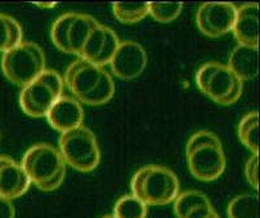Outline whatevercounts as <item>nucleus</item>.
Here are the masks:
<instances>
[{"mask_svg":"<svg viewBox=\"0 0 260 218\" xmlns=\"http://www.w3.org/2000/svg\"><path fill=\"white\" fill-rule=\"evenodd\" d=\"M210 205V200L205 194L197 190H188L177 196L174 200V212L178 218H187L194 210Z\"/></svg>","mask_w":260,"mask_h":218,"instance_id":"nucleus-17","label":"nucleus"},{"mask_svg":"<svg viewBox=\"0 0 260 218\" xmlns=\"http://www.w3.org/2000/svg\"><path fill=\"white\" fill-rule=\"evenodd\" d=\"M257 175H259V155L252 154L247 160L246 166H245V176H246V180L255 190H259Z\"/></svg>","mask_w":260,"mask_h":218,"instance_id":"nucleus-24","label":"nucleus"},{"mask_svg":"<svg viewBox=\"0 0 260 218\" xmlns=\"http://www.w3.org/2000/svg\"><path fill=\"white\" fill-rule=\"evenodd\" d=\"M228 67L242 82L254 80L259 73L257 48L238 44L231 54Z\"/></svg>","mask_w":260,"mask_h":218,"instance_id":"nucleus-16","label":"nucleus"},{"mask_svg":"<svg viewBox=\"0 0 260 218\" xmlns=\"http://www.w3.org/2000/svg\"><path fill=\"white\" fill-rule=\"evenodd\" d=\"M119 44L120 40L116 33L110 27L100 23L89 33L80 53V58L95 66L103 67L105 64L110 63L119 48Z\"/></svg>","mask_w":260,"mask_h":218,"instance_id":"nucleus-11","label":"nucleus"},{"mask_svg":"<svg viewBox=\"0 0 260 218\" xmlns=\"http://www.w3.org/2000/svg\"><path fill=\"white\" fill-rule=\"evenodd\" d=\"M228 218H259V198L254 194H241L231 200Z\"/></svg>","mask_w":260,"mask_h":218,"instance_id":"nucleus-18","label":"nucleus"},{"mask_svg":"<svg viewBox=\"0 0 260 218\" xmlns=\"http://www.w3.org/2000/svg\"><path fill=\"white\" fill-rule=\"evenodd\" d=\"M103 218H116V217H115V215L112 214V215H105V217H103Z\"/></svg>","mask_w":260,"mask_h":218,"instance_id":"nucleus-28","label":"nucleus"},{"mask_svg":"<svg viewBox=\"0 0 260 218\" xmlns=\"http://www.w3.org/2000/svg\"><path fill=\"white\" fill-rule=\"evenodd\" d=\"M232 31L240 45L259 47V4L246 3L237 8Z\"/></svg>","mask_w":260,"mask_h":218,"instance_id":"nucleus-15","label":"nucleus"},{"mask_svg":"<svg viewBox=\"0 0 260 218\" xmlns=\"http://www.w3.org/2000/svg\"><path fill=\"white\" fill-rule=\"evenodd\" d=\"M64 81L76 100L88 105H102L115 94V83L103 67L78 59L66 69Z\"/></svg>","mask_w":260,"mask_h":218,"instance_id":"nucleus-1","label":"nucleus"},{"mask_svg":"<svg viewBox=\"0 0 260 218\" xmlns=\"http://www.w3.org/2000/svg\"><path fill=\"white\" fill-rule=\"evenodd\" d=\"M237 7L232 3H205L197 11L200 31L209 37H219L232 31Z\"/></svg>","mask_w":260,"mask_h":218,"instance_id":"nucleus-10","label":"nucleus"},{"mask_svg":"<svg viewBox=\"0 0 260 218\" xmlns=\"http://www.w3.org/2000/svg\"><path fill=\"white\" fill-rule=\"evenodd\" d=\"M59 153L66 164L80 172H91L100 166L101 149L97 139L85 126L61 134Z\"/></svg>","mask_w":260,"mask_h":218,"instance_id":"nucleus-7","label":"nucleus"},{"mask_svg":"<svg viewBox=\"0 0 260 218\" xmlns=\"http://www.w3.org/2000/svg\"><path fill=\"white\" fill-rule=\"evenodd\" d=\"M16 209L11 200L0 198V218H14Z\"/></svg>","mask_w":260,"mask_h":218,"instance_id":"nucleus-25","label":"nucleus"},{"mask_svg":"<svg viewBox=\"0 0 260 218\" xmlns=\"http://www.w3.org/2000/svg\"><path fill=\"white\" fill-rule=\"evenodd\" d=\"M63 94V80L54 69H45L38 78L22 89L20 104L27 116L47 117L48 112Z\"/></svg>","mask_w":260,"mask_h":218,"instance_id":"nucleus-8","label":"nucleus"},{"mask_svg":"<svg viewBox=\"0 0 260 218\" xmlns=\"http://www.w3.org/2000/svg\"><path fill=\"white\" fill-rule=\"evenodd\" d=\"M191 173L200 181L210 183L224 173L227 159L218 136L210 131H199L189 138L185 147Z\"/></svg>","mask_w":260,"mask_h":218,"instance_id":"nucleus-2","label":"nucleus"},{"mask_svg":"<svg viewBox=\"0 0 260 218\" xmlns=\"http://www.w3.org/2000/svg\"><path fill=\"white\" fill-rule=\"evenodd\" d=\"M31 184L43 191L58 189L66 176V163L58 149L49 144H35L23 155L21 163Z\"/></svg>","mask_w":260,"mask_h":218,"instance_id":"nucleus-3","label":"nucleus"},{"mask_svg":"<svg viewBox=\"0 0 260 218\" xmlns=\"http://www.w3.org/2000/svg\"><path fill=\"white\" fill-rule=\"evenodd\" d=\"M98 25L100 22L88 14L66 13L53 23L50 37L59 50L80 57L89 33Z\"/></svg>","mask_w":260,"mask_h":218,"instance_id":"nucleus-9","label":"nucleus"},{"mask_svg":"<svg viewBox=\"0 0 260 218\" xmlns=\"http://www.w3.org/2000/svg\"><path fill=\"white\" fill-rule=\"evenodd\" d=\"M183 9V4L175 3H148V14L161 23H169L177 20Z\"/></svg>","mask_w":260,"mask_h":218,"instance_id":"nucleus-23","label":"nucleus"},{"mask_svg":"<svg viewBox=\"0 0 260 218\" xmlns=\"http://www.w3.org/2000/svg\"><path fill=\"white\" fill-rule=\"evenodd\" d=\"M257 135H259V113L251 112L241 119L238 124V136L242 144L246 145L255 155H257L259 152Z\"/></svg>","mask_w":260,"mask_h":218,"instance_id":"nucleus-20","label":"nucleus"},{"mask_svg":"<svg viewBox=\"0 0 260 218\" xmlns=\"http://www.w3.org/2000/svg\"><path fill=\"white\" fill-rule=\"evenodd\" d=\"M111 69L121 80L138 77L147 66V53L136 41H120L119 48L110 62Z\"/></svg>","mask_w":260,"mask_h":218,"instance_id":"nucleus-12","label":"nucleus"},{"mask_svg":"<svg viewBox=\"0 0 260 218\" xmlns=\"http://www.w3.org/2000/svg\"><path fill=\"white\" fill-rule=\"evenodd\" d=\"M50 126L61 134L83 126L84 109L75 98L62 95L47 114Z\"/></svg>","mask_w":260,"mask_h":218,"instance_id":"nucleus-14","label":"nucleus"},{"mask_svg":"<svg viewBox=\"0 0 260 218\" xmlns=\"http://www.w3.org/2000/svg\"><path fill=\"white\" fill-rule=\"evenodd\" d=\"M36 6L39 7V8H53V7H55V4L54 3H47V4L39 3V4H36Z\"/></svg>","mask_w":260,"mask_h":218,"instance_id":"nucleus-26","label":"nucleus"},{"mask_svg":"<svg viewBox=\"0 0 260 218\" xmlns=\"http://www.w3.org/2000/svg\"><path fill=\"white\" fill-rule=\"evenodd\" d=\"M148 207L134 195H124L115 204L114 215L116 218H146Z\"/></svg>","mask_w":260,"mask_h":218,"instance_id":"nucleus-21","label":"nucleus"},{"mask_svg":"<svg viewBox=\"0 0 260 218\" xmlns=\"http://www.w3.org/2000/svg\"><path fill=\"white\" fill-rule=\"evenodd\" d=\"M132 193L148 205H165L179 195V180L172 169L164 166H146L132 179Z\"/></svg>","mask_w":260,"mask_h":218,"instance_id":"nucleus-4","label":"nucleus"},{"mask_svg":"<svg viewBox=\"0 0 260 218\" xmlns=\"http://www.w3.org/2000/svg\"><path fill=\"white\" fill-rule=\"evenodd\" d=\"M31 181L21 163L0 155V198L12 200L26 194Z\"/></svg>","mask_w":260,"mask_h":218,"instance_id":"nucleus-13","label":"nucleus"},{"mask_svg":"<svg viewBox=\"0 0 260 218\" xmlns=\"http://www.w3.org/2000/svg\"><path fill=\"white\" fill-rule=\"evenodd\" d=\"M114 14L122 23H137L148 14V3L125 4L115 3L112 6Z\"/></svg>","mask_w":260,"mask_h":218,"instance_id":"nucleus-22","label":"nucleus"},{"mask_svg":"<svg viewBox=\"0 0 260 218\" xmlns=\"http://www.w3.org/2000/svg\"><path fill=\"white\" fill-rule=\"evenodd\" d=\"M22 27L14 18L0 13V53H6L22 42Z\"/></svg>","mask_w":260,"mask_h":218,"instance_id":"nucleus-19","label":"nucleus"},{"mask_svg":"<svg viewBox=\"0 0 260 218\" xmlns=\"http://www.w3.org/2000/svg\"><path fill=\"white\" fill-rule=\"evenodd\" d=\"M2 69L11 82L25 88L45 71L44 50L35 42L22 41L3 53Z\"/></svg>","mask_w":260,"mask_h":218,"instance_id":"nucleus-5","label":"nucleus"},{"mask_svg":"<svg viewBox=\"0 0 260 218\" xmlns=\"http://www.w3.org/2000/svg\"><path fill=\"white\" fill-rule=\"evenodd\" d=\"M206 218H220V217H219V215H218V213H216V212H214L213 214H211V215H209V217H206Z\"/></svg>","mask_w":260,"mask_h":218,"instance_id":"nucleus-27","label":"nucleus"},{"mask_svg":"<svg viewBox=\"0 0 260 218\" xmlns=\"http://www.w3.org/2000/svg\"><path fill=\"white\" fill-rule=\"evenodd\" d=\"M196 82L206 97L220 105L235 104L244 90V82L230 67L216 62H209L197 71Z\"/></svg>","mask_w":260,"mask_h":218,"instance_id":"nucleus-6","label":"nucleus"}]
</instances>
